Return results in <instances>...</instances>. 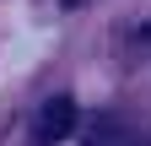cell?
Returning <instances> with one entry per match:
<instances>
[{
  "label": "cell",
  "instance_id": "1",
  "mask_svg": "<svg viewBox=\"0 0 151 146\" xmlns=\"http://www.w3.org/2000/svg\"><path fill=\"white\" fill-rule=\"evenodd\" d=\"M76 98H49L43 108H38V124H32V135H38V146H60L70 130H76Z\"/></svg>",
  "mask_w": 151,
  "mask_h": 146
},
{
  "label": "cell",
  "instance_id": "2",
  "mask_svg": "<svg viewBox=\"0 0 151 146\" xmlns=\"http://www.w3.org/2000/svg\"><path fill=\"white\" fill-rule=\"evenodd\" d=\"M65 6H86V0H65Z\"/></svg>",
  "mask_w": 151,
  "mask_h": 146
}]
</instances>
